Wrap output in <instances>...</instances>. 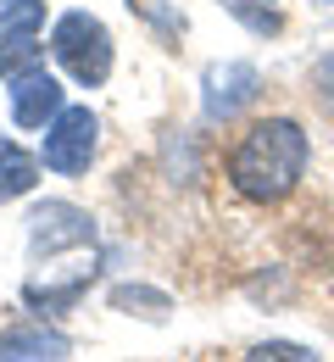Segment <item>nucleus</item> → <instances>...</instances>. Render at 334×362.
<instances>
[{"mask_svg":"<svg viewBox=\"0 0 334 362\" xmlns=\"http://www.w3.org/2000/svg\"><path fill=\"white\" fill-rule=\"evenodd\" d=\"M306 162H312V139L295 117H256L229 145V184L251 206H279L306 179Z\"/></svg>","mask_w":334,"mask_h":362,"instance_id":"obj_1","label":"nucleus"},{"mask_svg":"<svg viewBox=\"0 0 334 362\" xmlns=\"http://www.w3.org/2000/svg\"><path fill=\"white\" fill-rule=\"evenodd\" d=\"M50 56H56L84 90H95V84H106V73H112V34H106V23L90 17V11H67V17H56V28H50Z\"/></svg>","mask_w":334,"mask_h":362,"instance_id":"obj_2","label":"nucleus"},{"mask_svg":"<svg viewBox=\"0 0 334 362\" xmlns=\"http://www.w3.org/2000/svg\"><path fill=\"white\" fill-rule=\"evenodd\" d=\"M95 145H100V123L90 106H61L56 117L45 123V145H40V162L50 173H84L95 162Z\"/></svg>","mask_w":334,"mask_h":362,"instance_id":"obj_3","label":"nucleus"},{"mask_svg":"<svg viewBox=\"0 0 334 362\" xmlns=\"http://www.w3.org/2000/svg\"><path fill=\"white\" fill-rule=\"evenodd\" d=\"M256 67L251 62H217V67H206V117L212 123H229L234 112H245L251 100H256Z\"/></svg>","mask_w":334,"mask_h":362,"instance_id":"obj_4","label":"nucleus"},{"mask_svg":"<svg viewBox=\"0 0 334 362\" xmlns=\"http://www.w3.org/2000/svg\"><path fill=\"white\" fill-rule=\"evenodd\" d=\"M28 240H34V251L95 245V223H90V212H78V206H67V201H45V206H34V218H28Z\"/></svg>","mask_w":334,"mask_h":362,"instance_id":"obj_5","label":"nucleus"},{"mask_svg":"<svg viewBox=\"0 0 334 362\" xmlns=\"http://www.w3.org/2000/svg\"><path fill=\"white\" fill-rule=\"evenodd\" d=\"M61 106H67V95H61V84L50 78L45 67H28V73L11 78V117L23 129H45Z\"/></svg>","mask_w":334,"mask_h":362,"instance_id":"obj_6","label":"nucleus"},{"mask_svg":"<svg viewBox=\"0 0 334 362\" xmlns=\"http://www.w3.org/2000/svg\"><path fill=\"white\" fill-rule=\"evenodd\" d=\"M67 340L56 329H6L0 334V362H61Z\"/></svg>","mask_w":334,"mask_h":362,"instance_id":"obj_7","label":"nucleus"},{"mask_svg":"<svg viewBox=\"0 0 334 362\" xmlns=\"http://www.w3.org/2000/svg\"><path fill=\"white\" fill-rule=\"evenodd\" d=\"M40 179V156H28L23 145H11V139H0V201H17V195H28Z\"/></svg>","mask_w":334,"mask_h":362,"instance_id":"obj_8","label":"nucleus"},{"mask_svg":"<svg viewBox=\"0 0 334 362\" xmlns=\"http://www.w3.org/2000/svg\"><path fill=\"white\" fill-rule=\"evenodd\" d=\"M45 28V0H0V34L6 40H34Z\"/></svg>","mask_w":334,"mask_h":362,"instance_id":"obj_9","label":"nucleus"},{"mask_svg":"<svg viewBox=\"0 0 334 362\" xmlns=\"http://www.w3.org/2000/svg\"><path fill=\"white\" fill-rule=\"evenodd\" d=\"M245 362H318V351H306L295 340H262V346L245 351Z\"/></svg>","mask_w":334,"mask_h":362,"instance_id":"obj_10","label":"nucleus"},{"mask_svg":"<svg viewBox=\"0 0 334 362\" xmlns=\"http://www.w3.org/2000/svg\"><path fill=\"white\" fill-rule=\"evenodd\" d=\"M28 67H40V45H34V40H6V45H0V73H6V78L28 73Z\"/></svg>","mask_w":334,"mask_h":362,"instance_id":"obj_11","label":"nucleus"},{"mask_svg":"<svg viewBox=\"0 0 334 362\" xmlns=\"http://www.w3.org/2000/svg\"><path fill=\"white\" fill-rule=\"evenodd\" d=\"M312 95H318V106L334 117V50H323V56L312 62Z\"/></svg>","mask_w":334,"mask_h":362,"instance_id":"obj_12","label":"nucleus"},{"mask_svg":"<svg viewBox=\"0 0 334 362\" xmlns=\"http://www.w3.org/2000/svg\"><path fill=\"white\" fill-rule=\"evenodd\" d=\"M234 11H251V6H262V11H273V0H229Z\"/></svg>","mask_w":334,"mask_h":362,"instance_id":"obj_13","label":"nucleus"},{"mask_svg":"<svg viewBox=\"0 0 334 362\" xmlns=\"http://www.w3.org/2000/svg\"><path fill=\"white\" fill-rule=\"evenodd\" d=\"M323 6H329V0H323Z\"/></svg>","mask_w":334,"mask_h":362,"instance_id":"obj_14","label":"nucleus"}]
</instances>
